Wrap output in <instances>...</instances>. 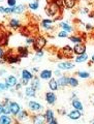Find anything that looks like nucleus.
Segmentation results:
<instances>
[{"label":"nucleus","mask_w":94,"mask_h":124,"mask_svg":"<svg viewBox=\"0 0 94 124\" xmlns=\"http://www.w3.org/2000/svg\"><path fill=\"white\" fill-rule=\"evenodd\" d=\"M57 122H58V121H57V120L54 118V119H52V120H51V121H50L49 123H50V124H57Z\"/></svg>","instance_id":"nucleus-43"},{"label":"nucleus","mask_w":94,"mask_h":124,"mask_svg":"<svg viewBox=\"0 0 94 124\" xmlns=\"http://www.w3.org/2000/svg\"><path fill=\"white\" fill-rule=\"evenodd\" d=\"M69 40L73 42V44H81V42H83V37L80 36V35H71L69 36Z\"/></svg>","instance_id":"nucleus-25"},{"label":"nucleus","mask_w":94,"mask_h":124,"mask_svg":"<svg viewBox=\"0 0 94 124\" xmlns=\"http://www.w3.org/2000/svg\"><path fill=\"white\" fill-rule=\"evenodd\" d=\"M73 52L76 55H81V54H85L86 53V46L81 42V44H76L73 48Z\"/></svg>","instance_id":"nucleus-8"},{"label":"nucleus","mask_w":94,"mask_h":124,"mask_svg":"<svg viewBox=\"0 0 94 124\" xmlns=\"http://www.w3.org/2000/svg\"><path fill=\"white\" fill-rule=\"evenodd\" d=\"M53 20H51V19H45V20H42L41 21V26H42V28H45L46 30H52L53 29Z\"/></svg>","instance_id":"nucleus-14"},{"label":"nucleus","mask_w":94,"mask_h":124,"mask_svg":"<svg viewBox=\"0 0 94 124\" xmlns=\"http://www.w3.org/2000/svg\"><path fill=\"white\" fill-rule=\"evenodd\" d=\"M4 9H5L4 6H0V13H3V14H4Z\"/></svg>","instance_id":"nucleus-46"},{"label":"nucleus","mask_w":94,"mask_h":124,"mask_svg":"<svg viewBox=\"0 0 94 124\" xmlns=\"http://www.w3.org/2000/svg\"><path fill=\"white\" fill-rule=\"evenodd\" d=\"M61 54H62V57H66V58L72 57V54H74L73 48H71L70 46H64L61 49Z\"/></svg>","instance_id":"nucleus-5"},{"label":"nucleus","mask_w":94,"mask_h":124,"mask_svg":"<svg viewBox=\"0 0 94 124\" xmlns=\"http://www.w3.org/2000/svg\"><path fill=\"white\" fill-rule=\"evenodd\" d=\"M21 77H22V79H25V80H28V81H31V80H33V73L29 71L28 69H23L22 72H21Z\"/></svg>","instance_id":"nucleus-16"},{"label":"nucleus","mask_w":94,"mask_h":124,"mask_svg":"<svg viewBox=\"0 0 94 124\" xmlns=\"http://www.w3.org/2000/svg\"><path fill=\"white\" fill-rule=\"evenodd\" d=\"M47 44V39L44 37V36H38L34 39V42H33V48L35 50V52L36 51H40V50L44 49V46H46Z\"/></svg>","instance_id":"nucleus-2"},{"label":"nucleus","mask_w":94,"mask_h":124,"mask_svg":"<svg viewBox=\"0 0 94 124\" xmlns=\"http://www.w3.org/2000/svg\"><path fill=\"white\" fill-rule=\"evenodd\" d=\"M17 53L21 58L28 56V50H27V48H24V46H19L17 50Z\"/></svg>","instance_id":"nucleus-19"},{"label":"nucleus","mask_w":94,"mask_h":124,"mask_svg":"<svg viewBox=\"0 0 94 124\" xmlns=\"http://www.w3.org/2000/svg\"><path fill=\"white\" fill-rule=\"evenodd\" d=\"M9 107H10L11 115H14V116H17L19 112L21 111V107H20V104H19L18 102H16V101H10Z\"/></svg>","instance_id":"nucleus-10"},{"label":"nucleus","mask_w":94,"mask_h":124,"mask_svg":"<svg viewBox=\"0 0 94 124\" xmlns=\"http://www.w3.org/2000/svg\"><path fill=\"white\" fill-rule=\"evenodd\" d=\"M58 85L61 87H65V86H68L69 85V77H66V76H60L59 79L57 80Z\"/></svg>","instance_id":"nucleus-13"},{"label":"nucleus","mask_w":94,"mask_h":124,"mask_svg":"<svg viewBox=\"0 0 94 124\" xmlns=\"http://www.w3.org/2000/svg\"><path fill=\"white\" fill-rule=\"evenodd\" d=\"M77 76H79L80 78H82V79H87V78L90 77V73L87 71H78Z\"/></svg>","instance_id":"nucleus-34"},{"label":"nucleus","mask_w":94,"mask_h":124,"mask_svg":"<svg viewBox=\"0 0 94 124\" xmlns=\"http://www.w3.org/2000/svg\"><path fill=\"white\" fill-rule=\"evenodd\" d=\"M28 113H27L26 111H20L18 113V115H17V117H18V120L19 121H23V120H26L27 118H28Z\"/></svg>","instance_id":"nucleus-26"},{"label":"nucleus","mask_w":94,"mask_h":124,"mask_svg":"<svg viewBox=\"0 0 94 124\" xmlns=\"http://www.w3.org/2000/svg\"><path fill=\"white\" fill-rule=\"evenodd\" d=\"M45 117H46V121L49 123L51 120L55 118L54 112H53L52 110H47V111H46V113H45Z\"/></svg>","instance_id":"nucleus-27"},{"label":"nucleus","mask_w":94,"mask_h":124,"mask_svg":"<svg viewBox=\"0 0 94 124\" xmlns=\"http://www.w3.org/2000/svg\"><path fill=\"white\" fill-rule=\"evenodd\" d=\"M13 122V120L8 115L2 114V116H0V124H9Z\"/></svg>","instance_id":"nucleus-21"},{"label":"nucleus","mask_w":94,"mask_h":124,"mask_svg":"<svg viewBox=\"0 0 94 124\" xmlns=\"http://www.w3.org/2000/svg\"><path fill=\"white\" fill-rule=\"evenodd\" d=\"M21 83H22V85H25V86H27V85H28V83H29V81H28V80H25V79H22Z\"/></svg>","instance_id":"nucleus-40"},{"label":"nucleus","mask_w":94,"mask_h":124,"mask_svg":"<svg viewBox=\"0 0 94 124\" xmlns=\"http://www.w3.org/2000/svg\"><path fill=\"white\" fill-rule=\"evenodd\" d=\"M76 2L77 0H64V6L68 9L73 8L74 5H76Z\"/></svg>","instance_id":"nucleus-29"},{"label":"nucleus","mask_w":94,"mask_h":124,"mask_svg":"<svg viewBox=\"0 0 94 124\" xmlns=\"http://www.w3.org/2000/svg\"><path fill=\"white\" fill-rule=\"evenodd\" d=\"M67 117L71 120H78L82 117V111H79V110H74V111H71L69 112L67 114Z\"/></svg>","instance_id":"nucleus-11"},{"label":"nucleus","mask_w":94,"mask_h":124,"mask_svg":"<svg viewBox=\"0 0 94 124\" xmlns=\"http://www.w3.org/2000/svg\"><path fill=\"white\" fill-rule=\"evenodd\" d=\"M38 5H39V2H38V0H35V1L29 3L28 7H29L30 9H32V10H36L38 8Z\"/></svg>","instance_id":"nucleus-32"},{"label":"nucleus","mask_w":94,"mask_h":124,"mask_svg":"<svg viewBox=\"0 0 94 124\" xmlns=\"http://www.w3.org/2000/svg\"><path fill=\"white\" fill-rule=\"evenodd\" d=\"M59 27L62 29V30H65V31H67V32L69 33V32H72V27L70 26V25H68L67 23H65V22H61L60 24H59Z\"/></svg>","instance_id":"nucleus-24"},{"label":"nucleus","mask_w":94,"mask_h":124,"mask_svg":"<svg viewBox=\"0 0 94 124\" xmlns=\"http://www.w3.org/2000/svg\"><path fill=\"white\" fill-rule=\"evenodd\" d=\"M52 76H53V71L50 70V69H45L39 75L40 79H42V80H50V79H52Z\"/></svg>","instance_id":"nucleus-15"},{"label":"nucleus","mask_w":94,"mask_h":124,"mask_svg":"<svg viewBox=\"0 0 94 124\" xmlns=\"http://www.w3.org/2000/svg\"><path fill=\"white\" fill-rule=\"evenodd\" d=\"M92 103L94 104V97H93V99H92Z\"/></svg>","instance_id":"nucleus-50"},{"label":"nucleus","mask_w":94,"mask_h":124,"mask_svg":"<svg viewBox=\"0 0 94 124\" xmlns=\"http://www.w3.org/2000/svg\"><path fill=\"white\" fill-rule=\"evenodd\" d=\"M31 86H32L34 89H36V90L40 89V82H39V80H38L37 78H33V83L31 84Z\"/></svg>","instance_id":"nucleus-31"},{"label":"nucleus","mask_w":94,"mask_h":124,"mask_svg":"<svg viewBox=\"0 0 94 124\" xmlns=\"http://www.w3.org/2000/svg\"><path fill=\"white\" fill-rule=\"evenodd\" d=\"M33 42H34V38H32V37H28L26 39V44L27 45H33Z\"/></svg>","instance_id":"nucleus-39"},{"label":"nucleus","mask_w":94,"mask_h":124,"mask_svg":"<svg viewBox=\"0 0 94 124\" xmlns=\"http://www.w3.org/2000/svg\"><path fill=\"white\" fill-rule=\"evenodd\" d=\"M49 87H50V89H51L52 91H56L57 89H58V87H59L57 80H55V79H50V80H49Z\"/></svg>","instance_id":"nucleus-22"},{"label":"nucleus","mask_w":94,"mask_h":124,"mask_svg":"<svg viewBox=\"0 0 94 124\" xmlns=\"http://www.w3.org/2000/svg\"><path fill=\"white\" fill-rule=\"evenodd\" d=\"M5 70H4V69H1V70H0V76H4L5 75Z\"/></svg>","instance_id":"nucleus-45"},{"label":"nucleus","mask_w":94,"mask_h":124,"mask_svg":"<svg viewBox=\"0 0 94 124\" xmlns=\"http://www.w3.org/2000/svg\"><path fill=\"white\" fill-rule=\"evenodd\" d=\"M9 26L13 29H17V28H19V27H21V23L19 20H17V19H11V20L9 21Z\"/></svg>","instance_id":"nucleus-28"},{"label":"nucleus","mask_w":94,"mask_h":124,"mask_svg":"<svg viewBox=\"0 0 94 124\" xmlns=\"http://www.w3.org/2000/svg\"><path fill=\"white\" fill-rule=\"evenodd\" d=\"M25 94L27 97H35V95H36V89H34L32 86L26 87Z\"/></svg>","instance_id":"nucleus-18"},{"label":"nucleus","mask_w":94,"mask_h":124,"mask_svg":"<svg viewBox=\"0 0 94 124\" xmlns=\"http://www.w3.org/2000/svg\"><path fill=\"white\" fill-rule=\"evenodd\" d=\"M72 107L76 108V110H79V111H83L84 110V107H83V103L81 102V100L79 98H72Z\"/></svg>","instance_id":"nucleus-17"},{"label":"nucleus","mask_w":94,"mask_h":124,"mask_svg":"<svg viewBox=\"0 0 94 124\" xmlns=\"http://www.w3.org/2000/svg\"><path fill=\"white\" fill-rule=\"evenodd\" d=\"M60 10H61V7L58 6L55 2H51L48 3V5L45 8V11L47 13V15L50 16V17H60Z\"/></svg>","instance_id":"nucleus-1"},{"label":"nucleus","mask_w":94,"mask_h":124,"mask_svg":"<svg viewBox=\"0 0 94 124\" xmlns=\"http://www.w3.org/2000/svg\"><path fill=\"white\" fill-rule=\"evenodd\" d=\"M21 57L19 55H16V54H11V52H9L6 55V62L9 64H14V63H18L20 62Z\"/></svg>","instance_id":"nucleus-4"},{"label":"nucleus","mask_w":94,"mask_h":124,"mask_svg":"<svg viewBox=\"0 0 94 124\" xmlns=\"http://www.w3.org/2000/svg\"><path fill=\"white\" fill-rule=\"evenodd\" d=\"M8 89V86L6 85V83H0V92H3V91H5Z\"/></svg>","instance_id":"nucleus-36"},{"label":"nucleus","mask_w":94,"mask_h":124,"mask_svg":"<svg viewBox=\"0 0 94 124\" xmlns=\"http://www.w3.org/2000/svg\"><path fill=\"white\" fill-rule=\"evenodd\" d=\"M69 86L71 87H77L79 86V81H78L76 78H69Z\"/></svg>","instance_id":"nucleus-33"},{"label":"nucleus","mask_w":94,"mask_h":124,"mask_svg":"<svg viewBox=\"0 0 94 124\" xmlns=\"http://www.w3.org/2000/svg\"><path fill=\"white\" fill-rule=\"evenodd\" d=\"M91 61H92V62H94V55L91 57Z\"/></svg>","instance_id":"nucleus-49"},{"label":"nucleus","mask_w":94,"mask_h":124,"mask_svg":"<svg viewBox=\"0 0 94 124\" xmlns=\"http://www.w3.org/2000/svg\"><path fill=\"white\" fill-rule=\"evenodd\" d=\"M73 67H74V64L71 63V62H69V61L58 63V68H59L60 70H70V69H72Z\"/></svg>","instance_id":"nucleus-6"},{"label":"nucleus","mask_w":94,"mask_h":124,"mask_svg":"<svg viewBox=\"0 0 94 124\" xmlns=\"http://www.w3.org/2000/svg\"><path fill=\"white\" fill-rule=\"evenodd\" d=\"M58 112H59V114H65V111H64V110H62V111H61V110H59Z\"/></svg>","instance_id":"nucleus-47"},{"label":"nucleus","mask_w":94,"mask_h":124,"mask_svg":"<svg viewBox=\"0 0 94 124\" xmlns=\"http://www.w3.org/2000/svg\"><path fill=\"white\" fill-rule=\"evenodd\" d=\"M45 97H46V101L49 104H55L57 101V95L54 92H47Z\"/></svg>","instance_id":"nucleus-7"},{"label":"nucleus","mask_w":94,"mask_h":124,"mask_svg":"<svg viewBox=\"0 0 94 124\" xmlns=\"http://www.w3.org/2000/svg\"><path fill=\"white\" fill-rule=\"evenodd\" d=\"M3 114V104L0 103V115Z\"/></svg>","instance_id":"nucleus-44"},{"label":"nucleus","mask_w":94,"mask_h":124,"mask_svg":"<svg viewBox=\"0 0 94 124\" xmlns=\"http://www.w3.org/2000/svg\"><path fill=\"white\" fill-rule=\"evenodd\" d=\"M58 36H59V37H62V38L68 37V32H67V31H65V30H62V31H60V32L58 33Z\"/></svg>","instance_id":"nucleus-35"},{"label":"nucleus","mask_w":94,"mask_h":124,"mask_svg":"<svg viewBox=\"0 0 94 124\" xmlns=\"http://www.w3.org/2000/svg\"><path fill=\"white\" fill-rule=\"evenodd\" d=\"M0 1H2V0H0Z\"/></svg>","instance_id":"nucleus-52"},{"label":"nucleus","mask_w":94,"mask_h":124,"mask_svg":"<svg viewBox=\"0 0 94 124\" xmlns=\"http://www.w3.org/2000/svg\"><path fill=\"white\" fill-rule=\"evenodd\" d=\"M28 108L31 112H34V113H40L44 110V107L40 103H38L37 101H33V100L28 102Z\"/></svg>","instance_id":"nucleus-3"},{"label":"nucleus","mask_w":94,"mask_h":124,"mask_svg":"<svg viewBox=\"0 0 94 124\" xmlns=\"http://www.w3.org/2000/svg\"><path fill=\"white\" fill-rule=\"evenodd\" d=\"M91 123H94V119H93V120H91Z\"/></svg>","instance_id":"nucleus-51"},{"label":"nucleus","mask_w":94,"mask_h":124,"mask_svg":"<svg viewBox=\"0 0 94 124\" xmlns=\"http://www.w3.org/2000/svg\"><path fill=\"white\" fill-rule=\"evenodd\" d=\"M32 121L33 123H36V124H41V123H45L46 121V117H45V114L44 115H40V114H36L32 117Z\"/></svg>","instance_id":"nucleus-12"},{"label":"nucleus","mask_w":94,"mask_h":124,"mask_svg":"<svg viewBox=\"0 0 94 124\" xmlns=\"http://www.w3.org/2000/svg\"><path fill=\"white\" fill-rule=\"evenodd\" d=\"M5 83L7 86H8V89H13L16 85L18 84V80L15 76H8L5 79Z\"/></svg>","instance_id":"nucleus-9"},{"label":"nucleus","mask_w":94,"mask_h":124,"mask_svg":"<svg viewBox=\"0 0 94 124\" xmlns=\"http://www.w3.org/2000/svg\"><path fill=\"white\" fill-rule=\"evenodd\" d=\"M7 5H8L9 7H15L16 6V3H17V1L16 0H7Z\"/></svg>","instance_id":"nucleus-38"},{"label":"nucleus","mask_w":94,"mask_h":124,"mask_svg":"<svg viewBox=\"0 0 94 124\" xmlns=\"http://www.w3.org/2000/svg\"><path fill=\"white\" fill-rule=\"evenodd\" d=\"M88 58H89L88 55L85 53V54H81V55H77L74 61H76L77 63H83V62H85V61L88 60Z\"/></svg>","instance_id":"nucleus-20"},{"label":"nucleus","mask_w":94,"mask_h":124,"mask_svg":"<svg viewBox=\"0 0 94 124\" xmlns=\"http://www.w3.org/2000/svg\"><path fill=\"white\" fill-rule=\"evenodd\" d=\"M54 75H55V76H57V77H60V76H61L60 69H58V70H55V71H54Z\"/></svg>","instance_id":"nucleus-41"},{"label":"nucleus","mask_w":94,"mask_h":124,"mask_svg":"<svg viewBox=\"0 0 94 124\" xmlns=\"http://www.w3.org/2000/svg\"><path fill=\"white\" fill-rule=\"evenodd\" d=\"M25 10V5L24 4H20V5H16L15 7H13V14H22L24 13Z\"/></svg>","instance_id":"nucleus-23"},{"label":"nucleus","mask_w":94,"mask_h":124,"mask_svg":"<svg viewBox=\"0 0 94 124\" xmlns=\"http://www.w3.org/2000/svg\"><path fill=\"white\" fill-rule=\"evenodd\" d=\"M21 87H22V84H21V83H18V84L15 86V89H16V90H19V89H21Z\"/></svg>","instance_id":"nucleus-42"},{"label":"nucleus","mask_w":94,"mask_h":124,"mask_svg":"<svg viewBox=\"0 0 94 124\" xmlns=\"http://www.w3.org/2000/svg\"><path fill=\"white\" fill-rule=\"evenodd\" d=\"M42 56H44V51H42V50H40V51H36V52H35V58H37V59H39V58H41Z\"/></svg>","instance_id":"nucleus-37"},{"label":"nucleus","mask_w":94,"mask_h":124,"mask_svg":"<svg viewBox=\"0 0 94 124\" xmlns=\"http://www.w3.org/2000/svg\"><path fill=\"white\" fill-rule=\"evenodd\" d=\"M37 70H38V68H36V67L33 68V71H37Z\"/></svg>","instance_id":"nucleus-48"},{"label":"nucleus","mask_w":94,"mask_h":124,"mask_svg":"<svg viewBox=\"0 0 94 124\" xmlns=\"http://www.w3.org/2000/svg\"><path fill=\"white\" fill-rule=\"evenodd\" d=\"M6 62V54L5 51L0 46V63H4Z\"/></svg>","instance_id":"nucleus-30"}]
</instances>
